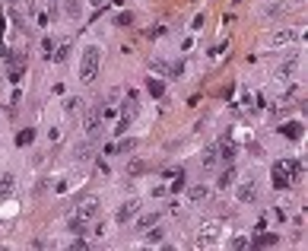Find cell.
I'll use <instances>...</instances> for the list:
<instances>
[{"label": "cell", "mask_w": 308, "mask_h": 251, "mask_svg": "<svg viewBox=\"0 0 308 251\" xmlns=\"http://www.w3.org/2000/svg\"><path fill=\"white\" fill-rule=\"evenodd\" d=\"M181 188H184V172H181V175H175V181H172V191H175V194L181 191Z\"/></svg>", "instance_id": "obj_34"}, {"label": "cell", "mask_w": 308, "mask_h": 251, "mask_svg": "<svg viewBox=\"0 0 308 251\" xmlns=\"http://www.w3.org/2000/svg\"><path fill=\"white\" fill-rule=\"evenodd\" d=\"M0 57H3V60L10 57V48H3V45H0Z\"/></svg>", "instance_id": "obj_39"}, {"label": "cell", "mask_w": 308, "mask_h": 251, "mask_svg": "<svg viewBox=\"0 0 308 251\" xmlns=\"http://www.w3.org/2000/svg\"><path fill=\"white\" fill-rule=\"evenodd\" d=\"M159 223V213L153 210V213H147V216H140V220H137V232H147L150 226H156Z\"/></svg>", "instance_id": "obj_16"}, {"label": "cell", "mask_w": 308, "mask_h": 251, "mask_svg": "<svg viewBox=\"0 0 308 251\" xmlns=\"http://www.w3.org/2000/svg\"><path fill=\"white\" fill-rule=\"evenodd\" d=\"M296 38H302V32H296V29H277V32H270V45L273 48L289 45V41H296Z\"/></svg>", "instance_id": "obj_6"}, {"label": "cell", "mask_w": 308, "mask_h": 251, "mask_svg": "<svg viewBox=\"0 0 308 251\" xmlns=\"http://www.w3.org/2000/svg\"><path fill=\"white\" fill-rule=\"evenodd\" d=\"M83 223H86V220H80V216H76V220L70 223V229H73V236H83V232H86V226H83Z\"/></svg>", "instance_id": "obj_30"}, {"label": "cell", "mask_w": 308, "mask_h": 251, "mask_svg": "<svg viewBox=\"0 0 308 251\" xmlns=\"http://www.w3.org/2000/svg\"><path fill=\"white\" fill-rule=\"evenodd\" d=\"M54 48H57L54 38H45V57H48V60H51V54H54Z\"/></svg>", "instance_id": "obj_35"}, {"label": "cell", "mask_w": 308, "mask_h": 251, "mask_svg": "<svg viewBox=\"0 0 308 251\" xmlns=\"http://www.w3.org/2000/svg\"><path fill=\"white\" fill-rule=\"evenodd\" d=\"M296 70H299V54H293V57H286L283 64L277 67V73H273V76H277V80L283 83V80H293V76H296Z\"/></svg>", "instance_id": "obj_4"}, {"label": "cell", "mask_w": 308, "mask_h": 251, "mask_svg": "<svg viewBox=\"0 0 308 251\" xmlns=\"http://www.w3.org/2000/svg\"><path fill=\"white\" fill-rule=\"evenodd\" d=\"M32 140H35V131H32V127H25V131L16 134V146H25V143H32Z\"/></svg>", "instance_id": "obj_22"}, {"label": "cell", "mask_w": 308, "mask_h": 251, "mask_svg": "<svg viewBox=\"0 0 308 251\" xmlns=\"http://www.w3.org/2000/svg\"><path fill=\"white\" fill-rule=\"evenodd\" d=\"M99 67H102V48L89 45L83 51V60H80V80L83 83H92L99 76Z\"/></svg>", "instance_id": "obj_1"}, {"label": "cell", "mask_w": 308, "mask_h": 251, "mask_svg": "<svg viewBox=\"0 0 308 251\" xmlns=\"http://www.w3.org/2000/svg\"><path fill=\"white\" fill-rule=\"evenodd\" d=\"M89 3H96V6H102V3H108V0H89Z\"/></svg>", "instance_id": "obj_40"}, {"label": "cell", "mask_w": 308, "mask_h": 251, "mask_svg": "<svg viewBox=\"0 0 308 251\" xmlns=\"http://www.w3.org/2000/svg\"><path fill=\"white\" fill-rule=\"evenodd\" d=\"M99 124H102V105L89 108V115H86V134L96 137V134H99Z\"/></svg>", "instance_id": "obj_11"}, {"label": "cell", "mask_w": 308, "mask_h": 251, "mask_svg": "<svg viewBox=\"0 0 308 251\" xmlns=\"http://www.w3.org/2000/svg\"><path fill=\"white\" fill-rule=\"evenodd\" d=\"M64 13L70 16V19H80L83 16V0H64Z\"/></svg>", "instance_id": "obj_15"}, {"label": "cell", "mask_w": 308, "mask_h": 251, "mask_svg": "<svg viewBox=\"0 0 308 251\" xmlns=\"http://www.w3.org/2000/svg\"><path fill=\"white\" fill-rule=\"evenodd\" d=\"M143 242H147V245H159V242H162V229L150 226L147 232H143Z\"/></svg>", "instance_id": "obj_21"}, {"label": "cell", "mask_w": 308, "mask_h": 251, "mask_svg": "<svg viewBox=\"0 0 308 251\" xmlns=\"http://www.w3.org/2000/svg\"><path fill=\"white\" fill-rule=\"evenodd\" d=\"M140 172H147V162H143V159L127 162V175H140Z\"/></svg>", "instance_id": "obj_26"}, {"label": "cell", "mask_w": 308, "mask_h": 251, "mask_svg": "<svg viewBox=\"0 0 308 251\" xmlns=\"http://www.w3.org/2000/svg\"><path fill=\"white\" fill-rule=\"evenodd\" d=\"M200 159H203V166H213V162H216V159H219V153H216V146H203V156H200Z\"/></svg>", "instance_id": "obj_23"}, {"label": "cell", "mask_w": 308, "mask_h": 251, "mask_svg": "<svg viewBox=\"0 0 308 251\" xmlns=\"http://www.w3.org/2000/svg\"><path fill=\"white\" fill-rule=\"evenodd\" d=\"M134 150H137V140H134V137H127V140L115 143V153H134Z\"/></svg>", "instance_id": "obj_24"}, {"label": "cell", "mask_w": 308, "mask_h": 251, "mask_svg": "<svg viewBox=\"0 0 308 251\" xmlns=\"http://www.w3.org/2000/svg\"><path fill=\"white\" fill-rule=\"evenodd\" d=\"M283 162H286V169H289V175H293V178L302 175V162H299V159H283Z\"/></svg>", "instance_id": "obj_28"}, {"label": "cell", "mask_w": 308, "mask_h": 251, "mask_svg": "<svg viewBox=\"0 0 308 251\" xmlns=\"http://www.w3.org/2000/svg\"><path fill=\"white\" fill-rule=\"evenodd\" d=\"M127 127H131V118H121V121H118V127H115V134H124Z\"/></svg>", "instance_id": "obj_36"}, {"label": "cell", "mask_w": 308, "mask_h": 251, "mask_svg": "<svg viewBox=\"0 0 308 251\" xmlns=\"http://www.w3.org/2000/svg\"><path fill=\"white\" fill-rule=\"evenodd\" d=\"M48 185H51V181H48V178H45V181H38V188H35V194H45V191H48Z\"/></svg>", "instance_id": "obj_38"}, {"label": "cell", "mask_w": 308, "mask_h": 251, "mask_svg": "<svg viewBox=\"0 0 308 251\" xmlns=\"http://www.w3.org/2000/svg\"><path fill=\"white\" fill-rule=\"evenodd\" d=\"M270 181H273V188H289V185H293V175H289L286 162H273V169H270Z\"/></svg>", "instance_id": "obj_3"}, {"label": "cell", "mask_w": 308, "mask_h": 251, "mask_svg": "<svg viewBox=\"0 0 308 251\" xmlns=\"http://www.w3.org/2000/svg\"><path fill=\"white\" fill-rule=\"evenodd\" d=\"M232 181H235V169L229 166V169H226V172H222V175H219V188H229V185H232Z\"/></svg>", "instance_id": "obj_27"}, {"label": "cell", "mask_w": 308, "mask_h": 251, "mask_svg": "<svg viewBox=\"0 0 308 251\" xmlns=\"http://www.w3.org/2000/svg\"><path fill=\"white\" fill-rule=\"evenodd\" d=\"M67 57H70V41H61V45L54 48V54H51V60H57V64H64Z\"/></svg>", "instance_id": "obj_18"}, {"label": "cell", "mask_w": 308, "mask_h": 251, "mask_svg": "<svg viewBox=\"0 0 308 251\" xmlns=\"http://www.w3.org/2000/svg\"><path fill=\"white\" fill-rule=\"evenodd\" d=\"M64 115H67V118H80V115H83V99H80V96L64 99Z\"/></svg>", "instance_id": "obj_12"}, {"label": "cell", "mask_w": 308, "mask_h": 251, "mask_svg": "<svg viewBox=\"0 0 308 251\" xmlns=\"http://www.w3.org/2000/svg\"><path fill=\"white\" fill-rule=\"evenodd\" d=\"M137 210H140V201H134V197H131V201H124L121 207H118L115 220L118 223H127V220H134V216H137Z\"/></svg>", "instance_id": "obj_8"}, {"label": "cell", "mask_w": 308, "mask_h": 251, "mask_svg": "<svg viewBox=\"0 0 308 251\" xmlns=\"http://www.w3.org/2000/svg\"><path fill=\"white\" fill-rule=\"evenodd\" d=\"M118 25H124V29H127V25H131L134 22V13H121V16H118V19H115Z\"/></svg>", "instance_id": "obj_32"}, {"label": "cell", "mask_w": 308, "mask_h": 251, "mask_svg": "<svg viewBox=\"0 0 308 251\" xmlns=\"http://www.w3.org/2000/svg\"><path fill=\"white\" fill-rule=\"evenodd\" d=\"M184 73V64H181V60H178V64H172V67H168V76H181Z\"/></svg>", "instance_id": "obj_33"}, {"label": "cell", "mask_w": 308, "mask_h": 251, "mask_svg": "<svg viewBox=\"0 0 308 251\" xmlns=\"http://www.w3.org/2000/svg\"><path fill=\"white\" fill-rule=\"evenodd\" d=\"M216 153H219V159H226L229 166H232V159H235V153H238V146L229 140V137H222L219 140V146H216Z\"/></svg>", "instance_id": "obj_10"}, {"label": "cell", "mask_w": 308, "mask_h": 251, "mask_svg": "<svg viewBox=\"0 0 308 251\" xmlns=\"http://www.w3.org/2000/svg\"><path fill=\"white\" fill-rule=\"evenodd\" d=\"M207 194H210V188H207V185H194L191 191H187V197H191L194 204H197V201H207Z\"/></svg>", "instance_id": "obj_19"}, {"label": "cell", "mask_w": 308, "mask_h": 251, "mask_svg": "<svg viewBox=\"0 0 308 251\" xmlns=\"http://www.w3.org/2000/svg\"><path fill=\"white\" fill-rule=\"evenodd\" d=\"M280 242V236H273V232H264V236H258L254 242H248L251 248H270V245H277Z\"/></svg>", "instance_id": "obj_13"}, {"label": "cell", "mask_w": 308, "mask_h": 251, "mask_svg": "<svg viewBox=\"0 0 308 251\" xmlns=\"http://www.w3.org/2000/svg\"><path fill=\"white\" fill-rule=\"evenodd\" d=\"M70 248H73V251H76V248H80V251H83V248H86V242H83V239H80V236H76V239H73V242H70Z\"/></svg>", "instance_id": "obj_37"}, {"label": "cell", "mask_w": 308, "mask_h": 251, "mask_svg": "<svg viewBox=\"0 0 308 251\" xmlns=\"http://www.w3.org/2000/svg\"><path fill=\"white\" fill-rule=\"evenodd\" d=\"M13 188H16V178L13 175H0V201L13 194Z\"/></svg>", "instance_id": "obj_17"}, {"label": "cell", "mask_w": 308, "mask_h": 251, "mask_svg": "<svg viewBox=\"0 0 308 251\" xmlns=\"http://www.w3.org/2000/svg\"><path fill=\"white\" fill-rule=\"evenodd\" d=\"M222 236V223H203L200 236H197V248H213Z\"/></svg>", "instance_id": "obj_2"}, {"label": "cell", "mask_w": 308, "mask_h": 251, "mask_svg": "<svg viewBox=\"0 0 308 251\" xmlns=\"http://www.w3.org/2000/svg\"><path fill=\"white\" fill-rule=\"evenodd\" d=\"M147 89H150V96H162V92H165V83H162V80H156V76H150V80H147Z\"/></svg>", "instance_id": "obj_20"}, {"label": "cell", "mask_w": 308, "mask_h": 251, "mask_svg": "<svg viewBox=\"0 0 308 251\" xmlns=\"http://www.w3.org/2000/svg\"><path fill=\"white\" fill-rule=\"evenodd\" d=\"M280 134H286L289 140H299V137H302V124H299V121H286V124L280 127Z\"/></svg>", "instance_id": "obj_14"}, {"label": "cell", "mask_w": 308, "mask_h": 251, "mask_svg": "<svg viewBox=\"0 0 308 251\" xmlns=\"http://www.w3.org/2000/svg\"><path fill=\"white\" fill-rule=\"evenodd\" d=\"M6 60H10V80H13V83H19V80H22V70H25V64H29V60H25V54H22V51H16V54H10Z\"/></svg>", "instance_id": "obj_5"}, {"label": "cell", "mask_w": 308, "mask_h": 251, "mask_svg": "<svg viewBox=\"0 0 308 251\" xmlns=\"http://www.w3.org/2000/svg\"><path fill=\"white\" fill-rule=\"evenodd\" d=\"M76 159H80V162L92 159V143H80V146H76Z\"/></svg>", "instance_id": "obj_25"}, {"label": "cell", "mask_w": 308, "mask_h": 251, "mask_svg": "<svg viewBox=\"0 0 308 251\" xmlns=\"http://www.w3.org/2000/svg\"><path fill=\"white\" fill-rule=\"evenodd\" d=\"M235 197H238L242 204H254V201H258V185H254V181L238 185V188H235Z\"/></svg>", "instance_id": "obj_9"}, {"label": "cell", "mask_w": 308, "mask_h": 251, "mask_svg": "<svg viewBox=\"0 0 308 251\" xmlns=\"http://www.w3.org/2000/svg\"><path fill=\"white\" fill-rule=\"evenodd\" d=\"M99 210H102L99 197H86V201L80 204V210H76V216H80V220H92V216H99Z\"/></svg>", "instance_id": "obj_7"}, {"label": "cell", "mask_w": 308, "mask_h": 251, "mask_svg": "<svg viewBox=\"0 0 308 251\" xmlns=\"http://www.w3.org/2000/svg\"><path fill=\"white\" fill-rule=\"evenodd\" d=\"M150 70H153V73H168V64L156 57V60H150Z\"/></svg>", "instance_id": "obj_29"}, {"label": "cell", "mask_w": 308, "mask_h": 251, "mask_svg": "<svg viewBox=\"0 0 308 251\" xmlns=\"http://www.w3.org/2000/svg\"><path fill=\"white\" fill-rule=\"evenodd\" d=\"M229 245H232L235 251H245V248H251V245H248V239H242V236H238V239H232Z\"/></svg>", "instance_id": "obj_31"}]
</instances>
